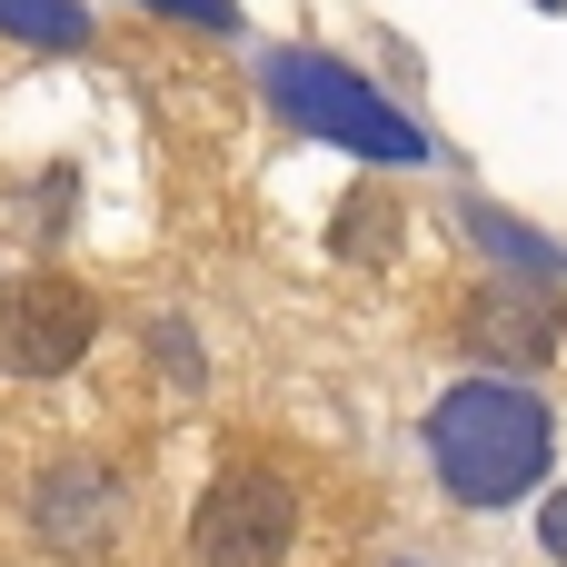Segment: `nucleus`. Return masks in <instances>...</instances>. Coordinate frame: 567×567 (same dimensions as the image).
<instances>
[{"instance_id": "f257e3e1", "label": "nucleus", "mask_w": 567, "mask_h": 567, "mask_svg": "<svg viewBox=\"0 0 567 567\" xmlns=\"http://www.w3.org/2000/svg\"><path fill=\"white\" fill-rule=\"evenodd\" d=\"M548 449H558V419L538 389L518 379H458L439 409H429V468L458 508H508L548 478Z\"/></svg>"}, {"instance_id": "f03ea898", "label": "nucleus", "mask_w": 567, "mask_h": 567, "mask_svg": "<svg viewBox=\"0 0 567 567\" xmlns=\"http://www.w3.org/2000/svg\"><path fill=\"white\" fill-rule=\"evenodd\" d=\"M259 80H269V100L299 130H319V140H339V150H359L379 169H419L429 159V130L389 90H369L349 60H329V50H259Z\"/></svg>"}, {"instance_id": "7ed1b4c3", "label": "nucleus", "mask_w": 567, "mask_h": 567, "mask_svg": "<svg viewBox=\"0 0 567 567\" xmlns=\"http://www.w3.org/2000/svg\"><path fill=\"white\" fill-rule=\"evenodd\" d=\"M289 528H299V488L279 468H219L189 508V548L199 567H279L289 558Z\"/></svg>"}, {"instance_id": "20e7f679", "label": "nucleus", "mask_w": 567, "mask_h": 567, "mask_svg": "<svg viewBox=\"0 0 567 567\" xmlns=\"http://www.w3.org/2000/svg\"><path fill=\"white\" fill-rule=\"evenodd\" d=\"M90 329H100L90 289L60 279V269H40V279H20V289L0 299V369H10V379H60V369L90 349Z\"/></svg>"}, {"instance_id": "39448f33", "label": "nucleus", "mask_w": 567, "mask_h": 567, "mask_svg": "<svg viewBox=\"0 0 567 567\" xmlns=\"http://www.w3.org/2000/svg\"><path fill=\"white\" fill-rule=\"evenodd\" d=\"M458 219H468V239H478V249H498V259H508V269H518L528 289H558V279H567V249H548L538 229H518L508 209H488V199H468Z\"/></svg>"}, {"instance_id": "423d86ee", "label": "nucleus", "mask_w": 567, "mask_h": 567, "mask_svg": "<svg viewBox=\"0 0 567 567\" xmlns=\"http://www.w3.org/2000/svg\"><path fill=\"white\" fill-rule=\"evenodd\" d=\"M0 30H10V40H40V50H80V40H90L80 0H0Z\"/></svg>"}, {"instance_id": "0eeeda50", "label": "nucleus", "mask_w": 567, "mask_h": 567, "mask_svg": "<svg viewBox=\"0 0 567 567\" xmlns=\"http://www.w3.org/2000/svg\"><path fill=\"white\" fill-rule=\"evenodd\" d=\"M140 10H169V20H189V30H209V40L239 30V0H140Z\"/></svg>"}, {"instance_id": "6e6552de", "label": "nucleus", "mask_w": 567, "mask_h": 567, "mask_svg": "<svg viewBox=\"0 0 567 567\" xmlns=\"http://www.w3.org/2000/svg\"><path fill=\"white\" fill-rule=\"evenodd\" d=\"M538 538H548V558L567 567V488H558V498H548V518H538Z\"/></svg>"}]
</instances>
